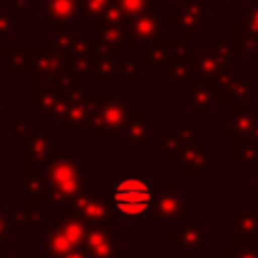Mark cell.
Listing matches in <instances>:
<instances>
[{
	"label": "cell",
	"instance_id": "6da1fadb",
	"mask_svg": "<svg viewBox=\"0 0 258 258\" xmlns=\"http://www.w3.org/2000/svg\"><path fill=\"white\" fill-rule=\"evenodd\" d=\"M44 177L48 183V208L52 214L71 210L75 200L89 185L83 165H79L77 159H73L71 149L60 143L44 165Z\"/></svg>",
	"mask_w": 258,
	"mask_h": 258
},
{
	"label": "cell",
	"instance_id": "7a4b0ae2",
	"mask_svg": "<svg viewBox=\"0 0 258 258\" xmlns=\"http://www.w3.org/2000/svg\"><path fill=\"white\" fill-rule=\"evenodd\" d=\"M153 183L147 175H119L113 185V206L125 224H137L149 214L153 202Z\"/></svg>",
	"mask_w": 258,
	"mask_h": 258
},
{
	"label": "cell",
	"instance_id": "3957f363",
	"mask_svg": "<svg viewBox=\"0 0 258 258\" xmlns=\"http://www.w3.org/2000/svg\"><path fill=\"white\" fill-rule=\"evenodd\" d=\"M191 58H194V79L216 87L226 75L234 73V58L238 56L234 50V42L224 40V42H216L214 46L194 48Z\"/></svg>",
	"mask_w": 258,
	"mask_h": 258
},
{
	"label": "cell",
	"instance_id": "277c9868",
	"mask_svg": "<svg viewBox=\"0 0 258 258\" xmlns=\"http://www.w3.org/2000/svg\"><path fill=\"white\" fill-rule=\"evenodd\" d=\"M208 226L196 212H183L181 218L169 224V248L179 258H198L208 248Z\"/></svg>",
	"mask_w": 258,
	"mask_h": 258
},
{
	"label": "cell",
	"instance_id": "5b68a950",
	"mask_svg": "<svg viewBox=\"0 0 258 258\" xmlns=\"http://www.w3.org/2000/svg\"><path fill=\"white\" fill-rule=\"evenodd\" d=\"M131 113L133 111H131L129 101H125L121 97H105V101L101 103V107L93 119L91 131L101 141L121 139L125 125L131 119Z\"/></svg>",
	"mask_w": 258,
	"mask_h": 258
},
{
	"label": "cell",
	"instance_id": "8992f818",
	"mask_svg": "<svg viewBox=\"0 0 258 258\" xmlns=\"http://www.w3.org/2000/svg\"><path fill=\"white\" fill-rule=\"evenodd\" d=\"M71 210H75L89 226L115 232V216H117V210L113 206V198L111 196L97 194V187L95 185L89 183L87 189L75 200V204H73Z\"/></svg>",
	"mask_w": 258,
	"mask_h": 258
},
{
	"label": "cell",
	"instance_id": "52a82bcc",
	"mask_svg": "<svg viewBox=\"0 0 258 258\" xmlns=\"http://www.w3.org/2000/svg\"><path fill=\"white\" fill-rule=\"evenodd\" d=\"M169 165L183 177H204L210 169L216 167V149L198 137L196 141L185 143L179 155L169 161Z\"/></svg>",
	"mask_w": 258,
	"mask_h": 258
},
{
	"label": "cell",
	"instance_id": "ba28073f",
	"mask_svg": "<svg viewBox=\"0 0 258 258\" xmlns=\"http://www.w3.org/2000/svg\"><path fill=\"white\" fill-rule=\"evenodd\" d=\"M60 141L50 135L48 129L28 131L22 139V175L44 173V165L48 163L54 147Z\"/></svg>",
	"mask_w": 258,
	"mask_h": 258
},
{
	"label": "cell",
	"instance_id": "9c48e42d",
	"mask_svg": "<svg viewBox=\"0 0 258 258\" xmlns=\"http://www.w3.org/2000/svg\"><path fill=\"white\" fill-rule=\"evenodd\" d=\"M165 28L177 30L183 40H194L200 30H206V0H179L165 20Z\"/></svg>",
	"mask_w": 258,
	"mask_h": 258
},
{
	"label": "cell",
	"instance_id": "30bf717a",
	"mask_svg": "<svg viewBox=\"0 0 258 258\" xmlns=\"http://www.w3.org/2000/svg\"><path fill=\"white\" fill-rule=\"evenodd\" d=\"M105 101V95L101 93H87L81 99L69 101V105L64 107V111L58 115V129L60 131H87L93 125V119L101 107V103Z\"/></svg>",
	"mask_w": 258,
	"mask_h": 258
},
{
	"label": "cell",
	"instance_id": "8fae6325",
	"mask_svg": "<svg viewBox=\"0 0 258 258\" xmlns=\"http://www.w3.org/2000/svg\"><path fill=\"white\" fill-rule=\"evenodd\" d=\"M30 107L34 113H38L42 123H48L52 119H58V115L69 105V99L58 89L56 83L36 81L32 79V93H30Z\"/></svg>",
	"mask_w": 258,
	"mask_h": 258
},
{
	"label": "cell",
	"instance_id": "7c38bea8",
	"mask_svg": "<svg viewBox=\"0 0 258 258\" xmlns=\"http://www.w3.org/2000/svg\"><path fill=\"white\" fill-rule=\"evenodd\" d=\"M165 20L155 10H147L135 18H129L125 22V48H141L149 44L161 36Z\"/></svg>",
	"mask_w": 258,
	"mask_h": 258
},
{
	"label": "cell",
	"instance_id": "4fadbf2b",
	"mask_svg": "<svg viewBox=\"0 0 258 258\" xmlns=\"http://www.w3.org/2000/svg\"><path fill=\"white\" fill-rule=\"evenodd\" d=\"M185 212V196L181 194L179 185H163L151 202L149 218L155 224H171L177 218H181Z\"/></svg>",
	"mask_w": 258,
	"mask_h": 258
},
{
	"label": "cell",
	"instance_id": "5bb4252c",
	"mask_svg": "<svg viewBox=\"0 0 258 258\" xmlns=\"http://www.w3.org/2000/svg\"><path fill=\"white\" fill-rule=\"evenodd\" d=\"M93 46V54H95V69H93V77L97 81V85L101 87H109L115 83V79L119 77V69L123 62V46H109L99 42L97 38L91 40Z\"/></svg>",
	"mask_w": 258,
	"mask_h": 258
},
{
	"label": "cell",
	"instance_id": "9a60e30c",
	"mask_svg": "<svg viewBox=\"0 0 258 258\" xmlns=\"http://www.w3.org/2000/svg\"><path fill=\"white\" fill-rule=\"evenodd\" d=\"M256 127H258V111L252 109V103L234 105L224 115V139L228 141L252 137Z\"/></svg>",
	"mask_w": 258,
	"mask_h": 258
},
{
	"label": "cell",
	"instance_id": "2e32d148",
	"mask_svg": "<svg viewBox=\"0 0 258 258\" xmlns=\"http://www.w3.org/2000/svg\"><path fill=\"white\" fill-rule=\"evenodd\" d=\"M89 42H91V36L85 28H71L69 22H60V24H50V34L48 38H42L40 44L52 46L69 56L77 50H85Z\"/></svg>",
	"mask_w": 258,
	"mask_h": 258
},
{
	"label": "cell",
	"instance_id": "e0dca14e",
	"mask_svg": "<svg viewBox=\"0 0 258 258\" xmlns=\"http://www.w3.org/2000/svg\"><path fill=\"white\" fill-rule=\"evenodd\" d=\"M218 103L226 105H240V103H252L254 99V81L250 75H226L216 87H214Z\"/></svg>",
	"mask_w": 258,
	"mask_h": 258
},
{
	"label": "cell",
	"instance_id": "ac0fdd59",
	"mask_svg": "<svg viewBox=\"0 0 258 258\" xmlns=\"http://www.w3.org/2000/svg\"><path fill=\"white\" fill-rule=\"evenodd\" d=\"M226 232H232V240H258V206L234 204L232 222L224 224Z\"/></svg>",
	"mask_w": 258,
	"mask_h": 258
},
{
	"label": "cell",
	"instance_id": "d6986e66",
	"mask_svg": "<svg viewBox=\"0 0 258 258\" xmlns=\"http://www.w3.org/2000/svg\"><path fill=\"white\" fill-rule=\"evenodd\" d=\"M67 64V54H62L60 50L40 44L34 52V64H32V79L36 81H46V83H54L62 73Z\"/></svg>",
	"mask_w": 258,
	"mask_h": 258
},
{
	"label": "cell",
	"instance_id": "ffe728a7",
	"mask_svg": "<svg viewBox=\"0 0 258 258\" xmlns=\"http://www.w3.org/2000/svg\"><path fill=\"white\" fill-rule=\"evenodd\" d=\"M151 121H153V115L149 111L131 113V119L127 121L123 135H121L123 147L125 149H151L153 147Z\"/></svg>",
	"mask_w": 258,
	"mask_h": 258
},
{
	"label": "cell",
	"instance_id": "44dd1931",
	"mask_svg": "<svg viewBox=\"0 0 258 258\" xmlns=\"http://www.w3.org/2000/svg\"><path fill=\"white\" fill-rule=\"evenodd\" d=\"M85 252L89 258H125V244L123 240L115 238L113 232L101 228H89L85 240Z\"/></svg>",
	"mask_w": 258,
	"mask_h": 258
},
{
	"label": "cell",
	"instance_id": "7402d4cb",
	"mask_svg": "<svg viewBox=\"0 0 258 258\" xmlns=\"http://www.w3.org/2000/svg\"><path fill=\"white\" fill-rule=\"evenodd\" d=\"M179 103L185 105L191 113H214L218 107L214 87L198 79H191L187 83V91L179 95Z\"/></svg>",
	"mask_w": 258,
	"mask_h": 258
},
{
	"label": "cell",
	"instance_id": "603a6c76",
	"mask_svg": "<svg viewBox=\"0 0 258 258\" xmlns=\"http://www.w3.org/2000/svg\"><path fill=\"white\" fill-rule=\"evenodd\" d=\"M36 48H0V56L4 58V75L6 77H32Z\"/></svg>",
	"mask_w": 258,
	"mask_h": 258
},
{
	"label": "cell",
	"instance_id": "cb8c5ba5",
	"mask_svg": "<svg viewBox=\"0 0 258 258\" xmlns=\"http://www.w3.org/2000/svg\"><path fill=\"white\" fill-rule=\"evenodd\" d=\"M40 244H42V256H48V258H58L79 248L54 222H50L48 228L40 232Z\"/></svg>",
	"mask_w": 258,
	"mask_h": 258
},
{
	"label": "cell",
	"instance_id": "d4e9b609",
	"mask_svg": "<svg viewBox=\"0 0 258 258\" xmlns=\"http://www.w3.org/2000/svg\"><path fill=\"white\" fill-rule=\"evenodd\" d=\"M171 42L173 38H155L149 44L141 46V54L137 56L141 67H167L171 62Z\"/></svg>",
	"mask_w": 258,
	"mask_h": 258
},
{
	"label": "cell",
	"instance_id": "484cf974",
	"mask_svg": "<svg viewBox=\"0 0 258 258\" xmlns=\"http://www.w3.org/2000/svg\"><path fill=\"white\" fill-rule=\"evenodd\" d=\"M234 50H236V56H254L258 58V32L248 28L242 20H236L234 26Z\"/></svg>",
	"mask_w": 258,
	"mask_h": 258
},
{
	"label": "cell",
	"instance_id": "4316f807",
	"mask_svg": "<svg viewBox=\"0 0 258 258\" xmlns=\"http://www.w3.org/2000/svg\"><path fill=\"white\" fill-rule=\"evenodd\" d=\"M77 16V0H44L42 18L48 24L71 22Z\"/></svg>",
	"mask_w": 258,
	"mask_h": 258
},
{
	"label": "cell",
	"instance_id": "83f0119b",
	"mask_svg": "<svg viewBox=\"0 0 258 258\" xmlns=\"http://www.w3.org/2000/svg\"><path fill=\"white\" fill-rule=\"evenodd\" d=\"M232 165L236 169L240 167H258V143L252 137L232 141Z\"/></svg>",
	"mask_w": 258,
	"mask_h": 258
},
{
	"label": "cell",
	"instance_id": "f1b7e54d",
	"mask_svg": "<svg viewBox=\"0 0 258 258\" xmlns=\"http://www.w3.org/2000/svg\"><path fill=\"white\" fill-rule=\"evenodd\" d=\"M93 40V38H91ZM67 71L79 79H89L93 77V69H95V54H93V46L89 42V46L85 50H77L73 54L67 56Z\"/></svg>",
	"mask_w": 258,
	"mask_h": 258
},
{
	"label": "cell",
	"instance_id": "f546056e",
	"mask_svg": "<svg viewBox=\"0 0 258 258\" xmlns=\"http://www.w3.org/2000/svg\"><path fill=\"white\" fill-rule=\"evenodd\" d=\"M10 224L14 232H42L44 228L24 202L14 204V208L10 210Z\"/></svg>",
	"mask_w": 258,
	"mask_h": 258
},
{
	"label": "cell",
	"instance_id": "4dcf8cb0",
	"mask_svg": "<svg viewBox=\"0 0 258 258\" xmlns=\"http://www.w3.org/2000/svg\"><path fill=\"white\" fill-rule=\"evenodd\" d=\"M22 198L36 204H48V183L44 173L24 175L22 179Z\"/></svg>",
	"mask_w": 258,
	"mask_h": 258
},
{
	"label": "cell",
	"instance_id": "1f68e13d",
	"mask_svg": "<svg viewBox=\"0 0 258 258\" xmlns=\"http://www.w3.org/2000/svg\"><path fill=\"white\" fill-rule=\"evenodd\" d=\"M185 143L187 141L181 137V133L177 129H173V131L165 129V131L159 133V155L167 161H173L179 155V151L183 149Z\"/></svg>",
	"mask_w": 258,
	"mask_h": 258
},
{
	"label": "cell",
	"instance_id": "d6a6232c",
	"mask_svg": "<svg viewBox=\"0 0 258 258\" xmlns=\"http://www.w3.org/2000/svg\"><path fill=\"white\" fill-rule=\"evenodd\" d=\"M167 67H169V85L171 87L181 85V83H189L194 79V58H191V54L183 56V58H175Z\"/></svg>",
	"mask_w": 258,
	"mask_h": 258
},
{
	"label": "cell",
	"instance_id": "836d02e7",
	"mask_svg": "<svg viewBox=\"0 0 258 258\" xmlns=\"http://www.w3.org/2000/svg\"><path fill=\"white\" fill-rule=\"evenodd\" d=\"M95 30H97V40L99 42L109 44V46H123L125 48V26L97 22Z\"/></svg>",
	"mask_w": 258,
	"mask_h": 258
},
{
	"label": "cell",
	"instance_id": "e575fe53",
	"mask_svg": "<svg viewBox=\"0 0 258 258\" xmlns=\"http://www.w3.org/2000/svg\"><path fill=\"white\" fill-rule=\"evenodd\" d=\"M119 77L123 79V83L127 87H139L143 83L139 58H123L121 69H119Z\"/></svg>",
	"mask_w": 258,
	"mask_h": 258
},
{
	"label": "cell",
	"instance_id": "d590c367",
	"mask_svg": "<svg viewBox=\"0 0 258 258\" xmlns=\"http://www.w3.org/2000/svg\"><path fill=\"white\" fill-rule=\"evenodd\" d=\"M111 0H81V2H77V16L75 18H79V20H97L99 16H101V12L107 8V4H109Z\"/></svg>",
	"mask_w": 258,
	"mask_h": 258
},
{
	"label": "cell",
	"instance_id": "8d00e7d4",
	"mask_svg": "<svg viewBox=\"0 0 258 258\" xmlns=\"http://www.w3.org/2000/svg\"><path fill=\"white\" fill-rule=\"evenodd\" d=\"M22 28H24V24L20 20H16L14 14L8 12L6 6L0 2V40H10L16 34V30H22Z\"/></svg>",
	"mask_w": 258,
	"mask_h": 258
},
{
	"label": "cell",
	"instance_id": "74e56055",
	"mask_svg": "<svg viewBox=\"0 0 258 258\" xmlns=\"http://www.w3.org/2000/svg\"><path fill=\"white\" fill-rule=\"evenodd\" d=\"M115 4L121 8L127 20L151 10V0H115Z\"/></svg>",
	"mask_w": 258,
	"mask_h": 258
},
{
	"label": "cell",
	"instance_id": "f35d334b",
	"mask_svg": "<svg viewBox=\"0 0 258 258\" xmlns=\"http://www.w3.org/2000/svg\"><path fill=\"white\" fill-rule=\"evenodd\" d=\"M95 22H103V24H117V26H125V22H127V18H125V14L121 12V8L115 4V0H111L109 4H107V8L101 12V16L95 20Z\"/></svg>",
	"mask_w": 258,
	"mask_h": 258
},
{
	"label": "cell",
	"instance_id": "ab89813d",
	"mask_svg": "<svg viewBox=\"0 0 258 258\" xmlns=\"http://www.w3.org/2000/svg\"><path fill=\"white\" fill-rule=\"evenodd\" d=\"M14 234L16 232L12 230V224H10V212L6 210L4 204H0V250H4L8 242H12Z\"/></svg>",
	"mask_w": 258,
	"mask_h": 258
},
{
	"label": "cell",
	"instance_id": "60d3db41",
	"mask_svg": "<svg viewBox=\"0 0 258 258\" xmlns=\"http://www.w3.org/2000/svg\"><path fill=\"white\" fill-rule=\"evenodd\" d=\"M234 256L236 258H258V240H232Z\"/></svg>",
	"mask_w": 258,
	"mask_h": 258
},
{
	"label": "cell",
	"instance_id": "b9f144b4",
	"mask_svg": "<svg viewBox=\"0 0 258 258\" xmlns=\"http://www.w3.org/2000/svg\"><path fill=\"white\" fill-rule=\"evenodd\" d=\"M242 12H244L242 22H244L248 28H252V30L258 32V2H254V0L244 2V4H242Z\"/></svg>",
	"mask_w": 258,
	"mask_h": 258
},
{
	"label": "cell",
	"instance_id": "7bdbcfd3",
	"mask_svg": "<svg viewBox=\"0 0 258 258\" xmlns=\"http://www.w3.org/2000/svg\"><path fill=\"white\" fill-rule=\"evenodd\" d=\"M30 131V123L24 119V115L20 111L12 113V135L16 139H24V135Z\"/></svg>",
	"mask_w": 258,
	"mask_h": 258
},
{
	"label": "cell",
	"instance_id": "ee69618b",
	"mask_svg": "<svg viewBox=\"0 0 258 258\" xmlns=\"http://www.w3.org/2000/svg\"><path fill=\"white\" fill-rule=\"evenodd\" d=\"M177 131L181 133V137H183L187 143L198 139V123H196V121H179Z\"/></svg>",
	"mask_w": 258,
	"mask_h": 258
},
{
	"label": "cell",
	"instance_id": "f6af8a7d",
	"mask_svg": "<svg viewBox=\"0 0 258 258\" xmlns=\"http://www.w3.org/2000/svg\"><path fill=\"white\" fill-rule=\"evenodd\" d=\"M42 258H48V256H42ZM58 258H89V254L85 252V248H75L71 252H67L64 256H58Z\"/></svg>",
	"mask_w": 258,
	"mask_h": 258
},
{
	"label": "cell",
	"instance_id": "bcb514c9",
	"mask_svg": "<svg viewBox=\"0 0 258 258\" xmlns=\"http://www.w3.org/2000/svg\"><path fill=\"white\" fill-rule=\"evenodd\" d=\"M214 258H236L232 248H220L214 252Z\"/></svg>",
	"mask_w": 258,
	"mask_h": 258
},
{
	"label": "cell",
	"instance_id": "7dc6e473",
	"mask_svg": "<svg viewBox=\"0 0 258 258\" xmlns=\"http://www.w3.org/2000/svg\"><path fill=\"white\" fill-rule=\"evenodd\" d=\"M252 204L258 206V175L252 177Z\"/></svg>",
	"mask_w": 258,
	"mask_h": 258
},
{
	"label": "cell",
	"instance_id": "c3c4849f",
	"mask_svg": "<svg viewBox=\"0 0 258 258\" xmlns=\"http://www.w3.org/2000/svg\"><path fill=\"white\" fill-rule=\"evenodd\" d=\"M4 258H26L22 252L18 250H10V248H4Z\"/></svg>",
	"mask_w": 258,
	"mask_h": 258
},
{
	"label": "cell",
	"instance_id": "681fc988",
	"mask_svg": "<svg viewBox=\"0 0 258 258\" xmlns=\"http://www.w3.org/2000/svg\"><path fill=\"white\" fill-rule=\"evenodd\" d=\"M6 119V97L0 93V123Z\"/></svg>",
	"mask_w": 258,
	"mask_h": 258
},
{
	"label": "cell",
	"instance_id": "f907efd6",
	"mask_svg": "<svg viewBox=\"0 0 258 258\" xmlns=\"http://www.w3.org/2000/svg\"><path fill=\"white\" fill-rule=\"evenodd\" d=\"M250 77H252V81H254V87H258V64H254V67H252Z\"/></svg>",
	"mask_w": 258,
	"mask_h": 258
},
{
	"label": "cell",
	"instance_id": "816d5d0a",
	"mask_svg": "<svg viewBox=\"0 0 258 258\" xmlns=\"http://www.w3.org/2000/svg\"><path fill=\"white\" fill-rule=\"evenodd\" d=\"M6 165V151H4V147H0V169Z\"/></svg>",
	"mask_w": 258,
	"mask_h": 258
},
{
	"label": "cell",
	"instance_id": "f5cc1de1",
	"mask_svg": "<svg viewBox=\"0 0 258 258\" xmlns=\"http://www.w3.org/2000/svg\"><path fill=\"white\" fill-rule=\"evenodd\" d=\"M252 139H254V141H256V143H258V127H256V129H254V133H252Z\"/></svg>",
	"mask_w": 258,
	"mask_h": 258
},
{
	"label": "cell",
	"instance_id": "db71d44e",
	"mask_svg": "<svg viewBox=\"0 0 258 258\" xmlns=\"http://www.w3.org/2000/svg\"><path fill=\"white\" fill-rule=\"evenodd\" d=\"M161 2H163V4H177L179 0H161Z\"/></svg>",
	"mask_w": 258,
	"mask_h": 258
},
{
	"label": "cell",
	"instance_id": "11a10c76",
	"mask_svg": "<svg viewBox=\"0 0 258 258\" xmlns=\"http://www.w3.org/2000/svg\"><path fill=\"white\" fill-rule=\"evenodd\" d=\"M220 4H228V2H232V0H218Z\"/></svg>",
	"mask_w": 258,
	"mask_h": 258
},
{
	"label": "cell",
	"instance_id": "9f6ffc18",
	"mask_svg": "<svg viewBox=\"0 0 258 258\" xmlns=\"http://www.w3.org/2000/svg\"><path fill=\"white\" fill-rule=\"evenodd\" d=\"M254 2H258V0H254Z\"/></svg>",
	"mask_w": 258,
	"mask_h": 258
},
{
	"label": "cell",
	"instance_id": "6f0895ef",
	"mask_svg": "<svg viewBox=\"0 0 258 258\" xmlns=\"http://www.w3.org/2000/svg\"><path fill=\"white\" fill-rule=\"evenodd\" d=\"M77 2H81V0H77Z\"/></svg>",
	"mask_w": 258,
	"mask_h": 258
},
{
	"label": "cell",
	"instance_id": "680465c9",
	"mask_svg": "<svg viewBox=\"0 0 258 258\" xmlns=\"http://www.w3.org/2000/svg\"><path fill=\"white\" fill-rule=\"evenodd\" d=\"M256 169H258V167H256Z\"/></svg>",
	"mask_w": 258,
	"mask_h": 258
}]
</instances>
